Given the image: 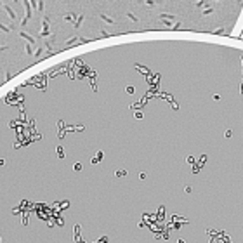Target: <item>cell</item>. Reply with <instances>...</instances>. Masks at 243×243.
<instances>
[{
	"label": "cell",
	"mask_w": 243,
	"mask_h": 243,
	"mask_svg": "<svg viewBox=\"0 0 243 243\" xmlns=\"http://www.w3.org/2000/svg\"><path fill=\"white\" fill-rule=\"evenodd\" d=\"M64 19H66V21H71L73 17H71V14H66V16H64Z\"/></svg>",
	"instance_id": "cell-5"
},
{
	"label": "cell",
	"mask_w": 243,
	"mask_h": 243,
	"mask_svg": "<svg viewBox=\"0 0 243 243\" xmlns=\"http://www.w3.org/2000/svg\"><path fill=\"white\" fill-rule=\"evenodd\" d=\"M14 2H16V0H14Z\"/></svg>",
	"instance_id": "cell-8"
},
{
	"label": "cell",
	"mask_w": 243,
	"mask_h": 243,
	"mask_svg": "<svg viewBox=\"0 0 243 243\" xmlns=\"http://www.w3.org/2000/svg\"><path fill=\"white\" fill-rule=\"evenodd\" d=\"M42 9H43V2L40 0V2H38V11H42Z\"/></svg>",
	"instance_id": "cell-6"
},
{
	"label": "cell",
	"mask_w": 243,
	"mask_h": 243,
	"mask_svg": "<svg viewBox=\"0 0 243 243\" xmlns=\"http://www.w3.org/2000/svg\"><path fill=\"white\" fill-rule=\"evenodd\" d=\"M21 37H23V38H25L26 42H30V43H31V42H35V40H33V37H30V35H26L25 31H21Z\"/></svg>",
	"instance_id": "cell-2"
},
{
	"label": "cell",
	"mask_w": 243,
	"mask_h": 243,
	"mask_svg": "<svg viewBox=\"0 0 243 243\" xmlns=\"http://www.w3.org/2000/svg\"><path fill=\"white\" fill-rule=\"evenodd\" d=\"M0 30H2L4 33H9V31H11V28H7L5 25H0Z\"/></svg>",
	"instance_id": "cell-4"
},
{
	"label": "cell",
	"mask_w": 243,
	"mask_h": 243,
	"mask_svg": "<svg viewBox=\"0 0 243 243\" xmlns=\"http://www.w3.org/2000/svg\"><path fill=\"white\" fill-rule=\"evenodd\" d=\"M82 21H83V14H82V16L78 17V21H77V23H75V28H78V26L82 25Z\"/></svg>",
	"instance_id": "cell-3"
},
{
	"label": "cell",
	"mask_w": 243,
	"mask_h": 243,
	"mask_svg": "<svg viewBox=\"0 0 243 243\" xmlns=\"http://www.w3.org/2000/svg\"><path fill=\"white\" fill-rule=\"evenodd\" d=\"M0 4H2V0H0Z\"/></svg>",
	"instance_id": "cell-7"
},
{
	"label": "cell",
	"mask_w": 243,
	"mask_h": 243,
	"mask_svg": "<svg viewBox=\"0 0 243 243\" xmlns=\"http://www.w3.org/2000/svg\"><path fill=\"white\" fill-rule=\"evenodd\" d=\"M4 9L7 11V14H9V17H11L12 21H14V19H16V12H14V11H12V9L9 7V5H4Z\"/></svg>",
	"instance_id": "cell-1"
}]
</instances>
